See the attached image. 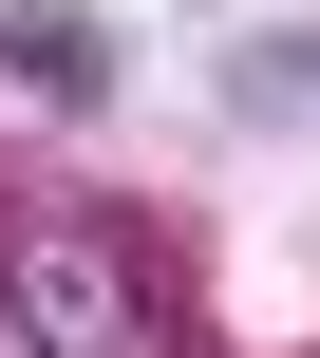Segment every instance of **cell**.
<instances>
[{
	"mask_svg": "<svg viewBox=\"0 0 320 358\" xmlns=\"http://www.w3.org/2000/svg\"><path fill=\"white\" fill-rule=\"evenodd\" d=\"M226 94H245V113H320V38H245Z\"/></svg>",
	"mask_w": 320,
	"mask_h": 358,
	"instance_id": "obj_3",
	"label": "cell"
},
{
	"mask_svg": "<svg viewBox=\"0 0 320 358\" xmlns=\"http://www.w3.org/2000/svg\"><path fill=\"white\" fill-rule=\"evenodd\" d=\"M0 94L94 113V94H113V19H94V0H0Z\"/></svg>",
	"mask_w": 320,
	"mask_h": 358,
	"instance_id": "obj_2",
	"label": "cell"
},
{
	"mask_svg": "<svg viewBox=\"0 0 320 358\" xmlns=\"http://www.w3.org/2000/svg\"><path fill=\"white\" fill-rule=\"evenodd\" d=\"M170 340V264L113 208H19L0 227V358H151Z\"/></svg>",
	"mask_w": 320,
	"mask_h": 358,
	"instance_id": "obj_1",
	"label": "cell"
}]
</instances>
